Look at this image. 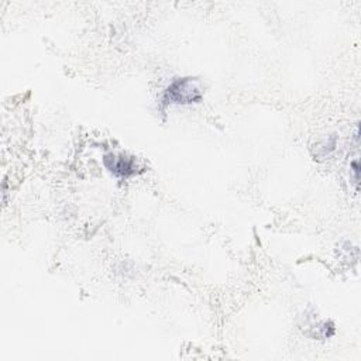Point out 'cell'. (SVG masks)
I'll return each mask as SVG.
<instances>
[{"instance_id":"cell-2","label":"cell","mask_w":361,"mask_h":361,"mask_svg":"<svg viewBox=\"0 0 361 361\" xmlns=\"http://www.w3.org/2000/svg\"><path fill=\"white\" fill-rule=\"evenodd\" d=\"M104 165L109 168L111 173L116 176L127 178L131 173H134V162L130 158H126L123 155L116 157V155H106L104 157Z\"/></svg>"},{"instance_id":"cell-1","label":"cell","mask_w":361,"mask_h":361,"mask_svg":"<svg viewBox=\"0 0 361 361\" xmlns=\"http://www.w3.org/2000/svg\"><path fill=\"white\" fill-rule=\"evenodd\" d=\"M202 99V92L199 82L193 78H182L173 80L165 90L164 100L165 103H178V104H190Z\"/></svg>"}]
</instances>
